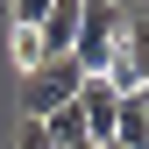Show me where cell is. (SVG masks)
Wrapping results in <instances>:
<instances>
[{
	"label": "cell",
	"mask_w": 149,
	"mask_h": 149,
	"mask_svg": "<svg viewBox=\"0 0 149 149\" xmlns=\"http://www.w3.org/2000/svg\"><path fill=\"white\" fill-rule=\"evenodd\" d=\"M78 114H85V128H92V142H114V114H121V92L92 71V78L78 85Z\"/></svg>",
	"instance_id": "4"
},
{
	"label": "cell",
	"mask_w": 149,
	"mask_h": 149,
	"mask_svg": "<svg viewBox=\"0 0 149 149\" xmlns=\"http://www.w3.org/2000/svg\"><path fill=\"white\" fill-rule=\"evenodd\" d=\"M128 22H135V14H128L121 0H85L78 43H71V57H78V71H85V78H92V71H107V57H114V43L128 36Z\"/></svg>",
	"instance_id": "1"
},
{
	"label": "cell",
	"mask_w": 149,
	"mask_h": 149,
	"mask_svg": "<svg viewBox=\"0 0 149 149\" xmlns=\"http://www.w3.org/2000/svg\"><path fill=\"white\" fill-rule=\"evenodd\" d=\"M14 149H50V135H43V121H22V135H14Z\"/></svg>",
	"instance_id": "9"
},
{
	"label": "cell",
	"mask_w": 149,
	"mask_h": 149,
	"mask_svg": "<svg viewBox=\"0 0 149 149\" xmlns=\"http://www.w3.org/2000/svg\"><path fill=\"white\" fill-rule=\"evenodd\" d=\"M7 50H14V64H22V78H29L36 64H50V57H43V36H36V29H14V43H7Z\"/></svg>",
	"instance_id": "7"
},
{
	"label": "cell",
	"mask_w": 149,
	"mask_h": 149,
	"mask_svg": "<svg viewBox=\"0 0 149 149\" xmlns=\"http://www.w3.org/2000/svg\"><path fill=\"white\" fill-rule=\"evenodd\" d=\"M114 142H121V149H149V92H121Z\"/></svg>",
	"instance_id": "6"
},
{
	"label": "cell",
	"mask_w": 149,
	"mask_h": 149,
	"mask_svg": "<svg viewBox=\"0 0 149 149\" xmlns=\"http://www.w3.org/2000/svg\"><path fill=\"white\" fill-rule=\"evenodd\" d=\"M78 85H85L78 57H50V64H36L29 78H22V121H43V114H57V107H71V100H78Z\"/></svg>",
	"instance_id": "2"
},
{
	"label": "cell",
	"mask_w": 149,
	"mask_h": 149,
	"mask_svg": "<svg viewBox=\"0 0 149 149\" xmlns=\"http://www.w3.org/2000/svg\"><path fill=\"white\" fill-rule=\"evenodd\" d=\"M78 22H85V0H57L43 22H36V36H43V57H71V43H78Z\"/></svg>",
	"instance_id": "5"
},
{
	"label": "cell",
	"mask_w": 149,
	"mask_h": 149,
	"mask_svg": "<svg viewBox=\"0 0 149 149\" xmlns=\"http://www.w3.org/2000/svg\"><path fill=\"white\" fill-rule=\"evenodd\" d=\"M114 92H149V29L142 22H128V36L114 43V57H107V71H100Z\"/></svg>",
	"instance_id": "3"
},
{
	"label": "cell",
	"mask_w": 149,
	"mask_h": 149,
	"mask_svg": "<svg viewBox=\"0 0 149 149\" xmlns=\"http://www.w3.org/2000/svg\"><path fill=\"white\" fill-rule=\"evenodd\" d=\"M92 149H121V142H92Z\"/></svg>",
	"instance_id": "10"
},
{
	"label": "cell",
	"mask_w": 149,
	"mask_h": 149,
	"mask_svg": "<svg viewBox=\"0 0 149 149\" xmlns=\"http://www.w3.org/2000/svg\"><path fill=\"white\" fill-rule=\"evenodd\" d=\"M7 7H14V29H36L50 7H57V0H7Z\"/></svg>",
	"instance_id": "8"
}]
</instances>
